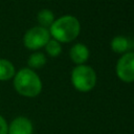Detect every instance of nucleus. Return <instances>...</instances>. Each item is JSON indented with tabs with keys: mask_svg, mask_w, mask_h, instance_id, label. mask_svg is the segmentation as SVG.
<instances>
[{
	"mask_svg": "<svg viewBox=\"0 0 134 134\" xmlns=\"http://www.w3.org/2000/svg\"><path fill=\"white\" fill-rule=\"evenodd\" d=\"M115 72L117 77L125 83L134 82V52L124 53L117 61Z\"/></svg>",
	"mask_w": 134,
	"mask_h": 134,
	"instance_id": "obj_5",
	"label": "nucleus"
},
{
	"mask_svg": "<svg viewBox=\"0 0 134 134\" xmlns=\"http://www.w3.org/2000/svg\"><path fill=\"white\" fill-rule=\"evenodd\" d=\"M7 134H34V126L29 118L17 116L8 124Z\"/></svg>",
	"mask_w": 134,
	"mask_h": 134,
	"instance_id": "obj_6",
	"label": "nucleus"
},
{
	"mask_svg": "<svg viewBox=\"0 0 134 134\" xmlns=\"http://www.w3.org/2000/svg\"><path fill=\"white\" fill-rule=\"evenodd\" d=\"M72 86L80 92H88L92 90L96 84L95 70L89 65H76L70 75Z\"/></svg>",
	"mask_w": 134,
	"mask_h": 134,
	"instance_id": "obj_3",
	"label": "nucleus"
},
{
	"mask_svg": "<svg viewBox=\"0 0 134 134\" xmlns=\"http://www.w3.org/2000/svg\"><path fill=\"white\" fill-rule=\"evenodd\" d=\"M8 132V124L6 119L0 114V134H7Z\"/></svg>",
	"mask_w": 134,
	"mask_h": 134,
	"instance_id": "obj_13",
	"label": "nucleus"
},
{
	"mask_svg": "<svg viewBox=\"0 0 134 134\" xmlns=\"http://www.w3.org/2000/svg\"><path fill=\"white\" fill-rule=\"evenodd\" d=\"M37 20H38L40 26L47 28V27H50V25L53 23V21L55 19H54L53 13L50 9L43 8V9L39 10V13L37 15Z\"/></svg>",
	"mask_w": 134,
	"mask_h": 134,
	"instance_id": "obj_11",
	"label": "nucleus"
},
{
	"mask_svg": "<svg viewBox=\"0 0 134 134\" xmlns=\"http://www.w3.org/2000/svg\"><path fill=\"white\" fill-rule=\"evenodd\" d=\"M15 90L24 97H36L42 91V81L37 72L28 67L20 69L13 77Z\"/></svg>",
	"mask_w": 134,
	"mask_h": 134,
	"instance_id": "obj_2",
	"label": "nucleus"
},
{
	"mask_svg": "<svg viewBox=\"0 0 134 134\" xmlns=\"http://www.w3.org/2000/svg\"><path fill=\"white\" fill-rule=\"evenodd\" d=\"M69 57L75 65H83L89 58V49L83 43H75L69 50Z\"/></svg>",
	"mask_w": 134,
	"mask_h": 134,
	"instance_id": "obj_7",
	"label": "nucleus"
},
{
	"mask_svg": "<svg viewBox=\"0 0 134 134\" xmlns=\"http://www.w3.org/2000/svg\"><path fill=\"white\" fill-rule=\"evenodd\" d=\"M44 47H45V50H46L47 54L52 57V58L58 57L62 52V45H61V43L58 42L54 39H50L46 43V45Z\"/></svg>",
	"mask_w": 134,
	"mask_h": 134,
	"instance_id": "obj_12",
	"label": "nucleus"
},
{
	"mask_svg": "<svg viewBox=\"0 0 134 134\" xmlns=\"http://www.w3.org/2000/svg\"><path fill=\"white\" fill-rule=\"evenodd\" d=\"M16 74V69L14 64L6 60V59H0V81H8L12 80Z\"/></svg>",
	"mask_w": 134,
	"mask_h": 134,
	"instance_id": "obj_8",
	"label": "nucleus"
},
{
	"mask_svg": "<svg viewBox=\"0 0 134 134\" xmlns=\"http://www.w3.org/2000/svg\"><path fill=\"white\" fill-rule=\"evenodd\" d=\"M45 64H46V57H45V54L43 52H40V51L32 52L27 59L28 68H30L32 70L42 68Z\"/></svg>",
	"mask_w": 134,
	"mask_h": 134,
	"instance_id": "obj_10",
	"label": "nucleus"
},
{
	"mask_svg": "<svg viewBox=\"0 0 134 134\" xmlns=\"http://www.w3.org/2000/svg\"><path fill=\"white\" fill-rule=\"evenodd\" d=\"M133 45H134V38H133Z\"/></svg>",
	"mask_w": 134,
	"mask_h": 134,
	"instance_id": "obj_14",
	"label": "nucleus"
},
{
	"mask_svg": "<svg viewBox=\"0 0 134 134\" xmlns=\"http://www.w3.org/2000/svg\"><path fill=\"white\" fill-rule=\"evenodd\" d=\"M50 37L60 43H68L75 40L81 31V24L76 17L64 15L55 19L49 27Z\"/></svg>",
	"mask_w": 134,
	"mask_h": 134,
	"instance_id": "obj_1",
	"label": "nucleus"
},
{
	"mask_svg": "<svg viewBox=\"0 0 134 134\" xmlns=\"http://www.w3.org/2000/svg\"><path fill=\"white\" fill-rule=\"evenodd\" d=\"M49 40L50 34L48 28L40 25L29 28L23 36V44L27 49L30 50H38L44 47Z\"/></svg>",
	"mask_w": 134,
	"mask_h": 134,
	"instance_id": "obj_4",
	"label": "nucleus"
},
{
	"mask_svg": "<svg viewBox=\"0 0 134 134\" xmlns=\"http://www.w3.org/2000/svg\"><path fill=\"white\" fill-rule=\"evenodd\" d=\"M111 49L115 53H126L129 48V40L124 36H115L110 43Z\"/></svg>",
	"mask_w": 134,
	"mask_h": 134,
	"instance_id": "obj_9",
	"label": "nucleus"
}]
</instances>
